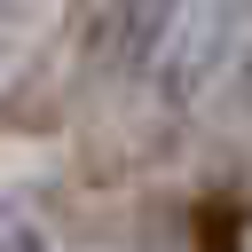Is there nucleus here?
<instances>
[{
	"instance_id": "nucleus-2",
	"label": "nucleus",
	"mask_w": 252,
	"mask_h": 252,
	"mask_svg": "<svg viewBox=\"0 0 252 252\" xmlns=\"http://www.w3.org/2000/svg\"><path fill=\"white\" fill-rule=\"evenodd\" d=\"M0 252H55V220L32 189H0Z\"/></svg>"
},
{
	"instance_id": "nucleus-1",
	"label": "nucleus",
	"mask_w": 252,
	"mask_h": 252,
	"mask_svg": "<svg viewBox=\"0 0 252 252\" xmlns=\"http://www.w3.org/2000/svg\"><path fill=\"white\" fill-rule=\"evenodd\" d=\"M173 24H181V0H102V16H94V71L102 79H142L165 55Z\"/></svg>"
}]
</instances>
